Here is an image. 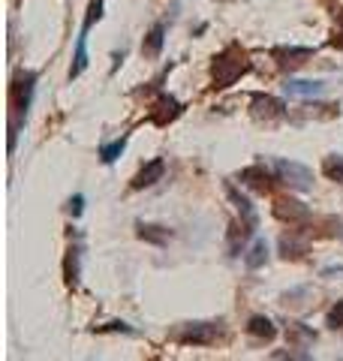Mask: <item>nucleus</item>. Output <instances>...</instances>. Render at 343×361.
Masks as SVG:
<instances>
[{"mask_svg": "<svg viewBox=\"0 0 343 361\" xmlns=\"http://www.w3.org/2000/svg\"><path fill=\"white\" fill-rule=\"evenodd\" d=\"M181 111H184V106H181L175 97H172V94H160V97L154 99L151 111H148V121L157 123V127H169L172 121L181 118Z\"/></svg>", "mask_w": 343, "mask_h": 361, "instance_id": "nucleus-5", "label": "nucleus"}, {"mask_svg": "<svg viewBox=\"0 0 343 361\" xmlns=\"http://www.w3.org/2000/svg\"><path fill=\"white\" fill-rule=\"evenodd\" d=\"M283 94L311 99V97H323V94H325V85H323V82H301V78H286Z\"/></svg>", "mask_w": 343, "mask_h": 361, "instance_id": "nucleus-11", "label": "nucleus"}, {"mask_svg": "<svg viewBox=\"0 0 343 361\" xmlns=\"http://www.w3.org/2000/svg\"><path fill=\"white\" fill-rule=\"evenodd\" d=\"M78 274H82V244H73L64 259V277H66V286L70 289L78 286Z\"/></svg>", "mask_w": 343, "mask_h": 361, "instance_id": "nucleus-12", "label": "nucleus"}, {"mask_svg": "<svg viewBox=\"0 0 343 361\" xmlns=\"http://www.w3.org/2000/svg\"><path fill=\"white\" fill-rule=\"evenodd\" d=\"M85 70H88V27H82V33H78L76 58H73V66H70V78H78Z\"/></svg>", "mask_w": 343, "mask_h": 361, "instance_id": "nucleus-17", "label": "nucleus"}, {"mask_svg": "<svg viewBox=\"0 0 343 361\" xmlns=\"http://www.w3.org/2000/svg\"><path fill=\"white\" fill-rule=\"evenodd\" d=\"M337 21H340V25H343V9H340V13H337Z\"/></svg>", "mask_w": 343, "mask_h": 361, "instance_id": "nucleus-27", "label": "nucleus"}, {"mask_svg": "<svg viewBox=\"0 0 343 361\" xmlns=\"http://www.w3.org/2000/svg\"><path fill=\"white\" fill-rule=\"evenodd\" d=\"M280 253L283 259H301L307 253V238H301L299 232H289L280 238Z\"/></svg>", "mask_w": 343, "mask_h": 361, "instance_id": "nucleus-15", "label": "nucleus"}, {"mask_svg": "<svg viewBox=\"0 0 343 361\" xmlns=\"http://www.w3.org/2000/svg\"><path fill=\"white\" fill-rule=\"evenodd\" d=\"M325 322H328V329H343V301H337L335 307L328 310L325 316Z\"/></svg>", "mask_w": 343, "mask_h": 361, "instance_id": "nucleus-22", "label": "nucleus"}, {"mask_svg": "<svg viewBox=\"0 0 343 361\" xmlns=\"http://www.w3.org/2000/svg\"><path fill=\"white\" fill-rule=\"evenodd\" d=\"M331 45H335L337 51H343V30H340V33H335V37H331Z\"/></svg>", "mask_w": 343, "mask_h": 361, "instance_id": "nucleus-26", "label": "nucleus"}, {"mask_svg": "<svg viewBox=\"0 0 343 361\" xmlns=\"http://www.w3.org/2000/svg\"><path fill=\"white\" fill-rule=\"evenodd\" d=\"M163 172H166V163L160 160H151L148 166H142L139 172H136V178H133V190H145V187H154L160 178H163Z\"/></svg>", "mask_w": 343, "mask_h": 361, "instance_id": "nucleus-10", "label": "nucleus"}, {"mask_svg": "<svg viewBox=\"0 0 343 361\" xmlns=\"http://www.w3.org/2000/svg\"><path fill=\"white\" fill-rule=\"evenodd\" d=\"M289 334H292L299 343H311V341H313V331H311V329H304L301 322H292V325H289Z\"/></svg>", "mask_w": 343, "mask_h": 361, "instance_id": "nucleus-23", "label": "nucleus"}, {"mask_svg": "<svg viewBox=\"0 0 343 361\" xmlns=\"http://www.w3.org/2000/svg\"><path fill=\"white\" fill-rule=\"evenodd\" d=\"M274 175H277L274 169L256 163V166H247L244 172L238 175V180H241V187H250V190H256V193H268Z\"/></svg>", "mask_w": 343, "mask_h": 361, "instance_id": "nucleus-7", "label": "nucleus"}, {"mask_svg": "<svg viewBox=\"0 0 343 361\" xmlns=\"http://www.w3.org/2000/svg\"><path fill=\"white\" fill-rule=\"evenodd\" d=\"M250 111H253L256 121H265V123H277L286 118V106L280 103L277 97H265V94H256L253 99H250Z\"/></svg>", "mask_w": 343, "mask_h": 361, "instance_id": "nucleus-6", "label": "nucleus"}, {"mask_svg": "<svg viewBox=\"0 0 343 361\" xmlns=\"http://www.w3.org/2000/svg\"><path fill=\"white\" fill-rule=\"evenodd\" d=\"M265 259H268V244L262 241V238H256L253 247H250V250L244 253V265H247L250 271H256V268L265 265Z\"/></svg>", "mask_w": 343, "mask_h": 361, "instance_id": "nucleus-19", "label": "nucleus"}, {"mask_svg": "<svg viewBox=\"0 0 343 361\" xmlns=\"http://www.w3.org/2000/svg\"><path fill=\"white\" fill-rule=\"evenodd\" d=\"M226 193H229V199H232V205L238 208V214H241V220H244V223H250V226L256 229V226H259V217H256L253 202H250L244 193H238V190H235L232 184H226Z\"/></svg>", "mask_w": 343, "mask_h": 361, "instance_id": "nucleus-13", "label": "nucleus"}, {"mask_svg": "<svg viewBox=\"0 0 343 361\" xmlns=\"http://www.w3.org/2000/svg\"><path fill=\"white\" fill-rule=\"evenodd\" d=\"M271 58L277 61L280 70H295V66H301L313 58V49H304V45H289V49H274L271 51Z\"/></svg>", "mask_w": 343, "mask_h": 361, "instance_id": "nucleus-8", "label": "nucleus"}, {"mask_svg": "<svg viewBox=\"0 0 343 361\" xmlns=\"http://www.w3.org/2000/svg\"><path fill=\"white\" fill-rule=\"evenodd\" d=\"M163 39H166V25H154L148 30V37L142 42V54L145 58H157L160 51H163Z\"/></svg>", "mask_w": 343, "mask_h": 361, "instance_id": "nucleus-16", "label": "nucleus"}, {"mask_svg": "<svg viewBox=\"0 0 343 361\" xmlns=\"http://www.w3.org/2000/svg\"><path fill=\"white\" fill-rule=\"evenodd\" d=\"M323 175H325L328 180H335V184H343V157H340V154L325 157V163H323Z\"/></svg>", "mask_w": 343, "mask_h": 361, "instance_id": "nucleus-20", "label": "nucleus"}, {"mask_svg": "<svg viewBox=\"0 0 343 361\" xmlns=\"http://www.w3.org/2000/svg\"><path fill=\"white\" fill-rule=\"evenodd\" d=\"M223 334V322H184L172 331V341L184 346H211Z\"/></svg>", "mask_w": 343, "mask_h": 361, "instance_id": "nucleus-2", "label": "nucleus"}, {"mask_svg": "<svg viewBox=\"0 0 343 361\" xmlns=\"http://www.w3.org/2000/svg\"><path fill=\"white\" fill-rule=\"evenodd\" d=\"M124 148H127V139H118V142H112V145H102V148H100V160L109 166V163H114L124 154Z\"/></svg>", "mask_w": 343, "mask_h": 361, "instance_id": "nucleus-21", "label": "nucleus"}, {"mask_svg": "<svg viewBox=\"0 0 343 361\" xmlns=\"http://www.w3.org/2000/svg\"><path fill=\"white\" fill-rule=\"evenodd\" d=\"M271 169L277 172V180H283L289 190H299V193H304V190L313 187V172L307 169L304 163H295V160H274Z\"/></svg>", "mask_w": 343, "mask_h": 361, "instance_id": "nucleus-3", "label": "nucleus"}, {"mask_svg": "<svg viewBox=\"0 0 343 361\" xmlns=\"http://www.w3.org/2000/svg\"><path fill=\"white\" fill-rule=\"evenodd\" d=\"M100 331H124V334H133V329L127 322H109V325H102Z\"/></svg>", "mask_w": 343, "mask_h": 361, "instance_id": "nucleus-24", "label": "nucleus"}, {"mask_svg": "<svg viewBox=\"0 0 343 361\" xmlns=\"http://www.w3.org/2000/svg\"><path fill=\"white\" fill-rule=\"evenodd\" d=\"M33 90H37V73H30V70L18 73L16 82H13V115L16 118H28Z\"/></svg>", "mask_w": 343, "mask_h": 361, "instance_id": "nucleus-4", "label": "nucleus"}, {"mask_svg": "<svg viewBox=\"0 0 343 361\" xmlns=\"http://www.w3.org/2000/svg\"><path fill=\"white\" fill-rule=\"evenodd\" d=\"M274 214L286 223H304L307 217H311L307 205H301V202H295V199H277L274 202Z\"/></svg>", "mask_w": 343, "mask_h": 361, "instance_id": "nucleus-9", "label": "nucleus"}, {"mask_svg": "<svg viewBox=\"0 0 343 361\" xmlns=\"http://www.w3.org/2000/svg\"><path fill=\"white\" fill-rule=\"evenodd\" d=\"M136 235L148 244H157V247H166L169 238H172V232L166 229V226H154V223H139L136 226Z\"/></svg>", "mask_w": 343, "mask_h": 361, "instance_id": "nucleus-14", "label": "nucleus"}, {"mask_svg": "<svg viewBox=\"0 0 343 361\" xmlns=\"http://www.w3.org/2000/svg\"><path fill=\"white\" fill-rule=\"evenodd\" d=\"M247 334L259 337V341H274V337H277V329H274V322L265 319V316H253V319L247 322Z\"/></svg>", "mask_w": 343, "mask_h": 361, "instance_id": "nucleus-18", "label": "nucleus"}, {"mask_svg": "<svg viewBox=\"0 0 343 361\" xmlns=\"http://www.w3.org/2000/svg\"><path fill=\"white\" fill-rule=\"evenodd\" d=\"M82 208H85V196H73V199H70V214H73V217H78V214H82Z\"/></svg>", "mask_w": 343, "mask_h": 361, "instance_id": "nucleus-25", "label": "nucleus"}, {"mask_svg": "<svg viewBox=\"0 0 343 361\" xmlns=\"http://www.w3.org/2000/svg\"><path fill=\"white\" fill-rule=\"evenodd\" d=\"M247 73H250V58L241 45H229V49H223L211 63V78H214L217 90L235 85L238 78L247 75Z\"/></svg>", "mask_w": 343, "mask_h": 361, "instance_id": "nucleus-1", "label": "nucleus"}]
</instances>
